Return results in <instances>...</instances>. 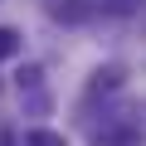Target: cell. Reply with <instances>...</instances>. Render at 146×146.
I'll use <instances>...</instances> for the list:
<instances>
[{
  "instance_id": "6da1fadb",
  "label": "cell",
  "mask_w": 146,
  "mask_h": 146,
  "mask_svg": "<svg viewBox=\"0 0 146 146\" xmlns=\"http://www.w3.org/2000/svg\"><path fill=\"white\" fill-rule=\"evenodd\" d=\"M29 146H68V141H63L58 131H44V127H39V131H29Z\"/></svg>"
},
{
  "instance_id": "7a4b0ae2",
  "label": "cell",
  "mask_w": 146,
  "mask_h": 146,
  "mask_svg": "<svg viewBox=\"0 0 146 146\" xmlns=\"http://www.w3.org/2000/svg\"><path fill=\"white\" fill-rule=\"evenodd\" d=\"M15 49H20V34L15 29H0V58H10Z\"/></svg>"
}]
</instances>
